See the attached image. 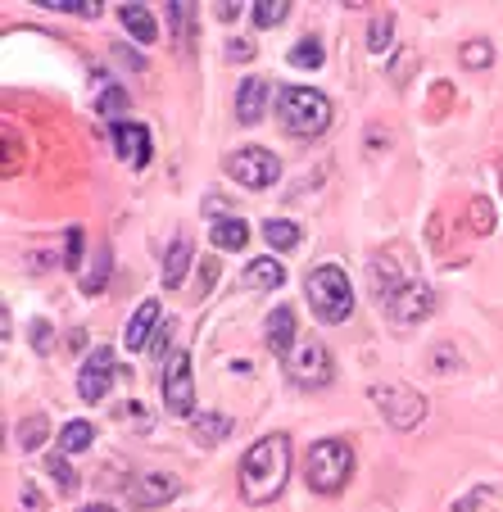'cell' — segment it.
I'll use <instances>...</instances> for the list:
<instances>
[{"label": "cell", "instance_id": "obj_5", "mask_svg": "<svg viewBox=\"0 0 503 512\" xmlns=\"http://www.w3.org/2000/svg\"><path fill=\"white\" fill-rule=\"evenodd\" d=\"M368 395H372V404L386 413V422L395 426V431H413V426L426 422V399L417 395L413 386H404V381H386V386H372Z\"/></svg>", "mask_w": 503, "mask_h": 512}, {"label": "cell", "instance_id": "obj_31", "mask_svg": "<svg viewBox=\"0 0 503 512\" xmlns=\"http://www.w3.org/2000/svg\"><path fill=\"white\" fill-rule=\"evenodd\" d=\"M118 426H136V431H146V426H150V413H146V404H136V399H132V404H123V408H118Z\"/></svg>", "mask_w": 503, "mask_h": 512}, {"label": "cell", "instance_id": "obj_38", "mask_svg": "<svg viewBox=\"0 0 503 512\" xmlns=\"http://www.w3.org/2000/svg\"><path fill=\"white\" fill-rule=\"evenodd\" d=\"M32 345H37V354H46L50 349V327L46 322H32Z\"/></svg>", "mask_w": 503, "mask_h": 512}, {"label": "cell", "instance_id": "obj_28", "mask_svg": "<svg viewBox=\"0 0 503 512\" xmlns=\"http://www.w3.org/2000/svg\"><path fill=\"white\" fill-rule=\"evenodd\" d=\"M105 277H109V250L100 245V250H96V268L82 277V290H87V295H100V290H105Z\"/></svg>", "mask_w": 503, "mask_h": 512}, {"label": "cell", "instance_id": "obj_11", "mask_svg": "<svg viewBox=\"0 0 503 512\" xmlns=\"http://www.w3.org/2000/svg\"><path fill=\"white\" fill-rule=\"evenodd\" d=\"M177 490H182V481H177V476H168V472H150V476H141V481L132 485L127 503H132V508H159V503H168Z\"/></svg>", "mask_w": 503, "mask_h": 512}, {"label": "cell", "instance_id": "obj_33", "mask_svg": "<svg viewBox=\"0 0 503 512\" xmlns=\"http://www.w3.org/2000/svg\"><path fill=\"white\" fill-rule=\"evenodd\" d=\"M50 476H55V481H59V490H78V472L68 467V458H64V454H55V458H50Z\"/></svg>", "mask_w": 503, "mask_h": 512}, {"label": "cell", "instance_id": "obj_3", "mask_svg": "<svg viewBox=\"0 0 503 512\" xmlns=\"http://www.w3.org/2000/svg\"><path fill=\"white\" fill-rule=\"evenodd\" d=\"M349 476H354V445L340 440V435L318 440L309 449V458H304V481L318 494H340L349 485Z\"/></svg>", "mask_w": 503, "mask_h": 512}, {"label": "cell", "instance_id": "obj_17", "mask_svg": "<svg viewBox=\"0 0 503 512\" xmlns=\"http://www.w3.org/2000/svg\"><path fill=\"white\" fill-rule=\"evenodd\" d=\"M118 19H123V28L132 32L141 46H155V41H159V23H155V14H150L146 5H123V10H118Z\"/></svg>", "mask_w": 503, "mask_h": 512}, {"label": "cell", "instance_id": "obj_8", "mask_svg": "<svg viewBox=\"0 0 503 512\" xmlns=\"http://www.w3.org/2000/svg\"><path fill=\"white\" fill-rule=\"evenodd\" d=\"M431 313H436V290L426 286V281L408 277L395 295H386V318L395 322V327H417V322H426Z\"/></svg>", "mask_w": 503, "mask_h": 512}, {"label": "cell", "instance_id": "obj_25", "mask_svg": "<svg viewBox=\"0 0 503 512\" xmlns=\"http://www.w3.org/2000/svg\"><path fill=\"white\" fill-rule=\"evenodd\" d=\"M46 431H50L46 417H28V422H19V449L23 454H32V449L46 445Z\"/></svg>", "mask_w": 503, "mask_h": 512}, {"label": "cell", "instance_id": "obj_32", "mask_svg": "<svg viewBox=\"0 0 503 512\" xmlns=\"http://www.w3.org/2000/svg\"><path fill=\"white\" fill-rule=\"evenodd\" d=\"M463 64H467V68L494 64V46H485V41H467V46H463Z\"/></svg>", "mask_w": 503, "mask_h": 512}, {"label": "cell", "instance_id": "obj_37", "mask_svg": "<svg viewBox=\"0 0 503 512\" xmlns=\"http://www.w3.org/2000/svg\"><path fill=\"white\" fill-rule=\"evenodd\" d=\"M227 59H232V64H236V59H241V64H245V59H254V41H245V37L227 41Z\"/></svg>", "mask_w": 503, "mask_h": 512}, {"label": "cell", "instance_id": "obj_23", "mask_svg": "<svg viewBox=\"0 0 503 512\" xmlns=\"http://www.w3.org/2000/svg\"><path fill=\"white\" fill-rule=\"evenodd\" d=\"M286 14H291V0H254L250 5V19L259 28H277V23H286Z\"/></svg>", "mask_w": 503, "mask_h": 512}, {"label": "cell", "instance_id": "obj_10", "mask_svg": "<svg viewBox=\"0 0 503 512\" xmlns=\"http://www.w3.org/2000/svg\"><path fill=\"white\" fill-rule=\"evenodd\" d=\"M109 386H114V349H91V358L82 363L78 372V395L87 399V404H100V399L109 395Z\"/></svg>", "mask_w": 503, "mask_h": 512}, {"label": "cell", "instance_id": "obj_30", "mask_svg": "<svg viewBox=\"0 0 503 512\" xmlns=\"http://www.w3.org/2000/svg\"><path fill=\"white\" fill-rule=\"evenodd\" d=\"M458 363H463V358H458L454 345H436V349H431V372H436V377H449Z\"/></svg>", "mask_w": 503, "mask_h": 512}, {"label": "cell", "instance_id": "obj_36", "mask_svg": "<svg viewBox=\"0 0 503 512\" xmlns=\"http://www.w3.org/2000/svg\"><path fill=\"white\" fill-rule=\"evenodd\" d=\"M14 512H46V499H41L37 485H23V490H19V508H14Z\"/></svg>", "mask_w": 503, "mask_h": 512}, {"label": "cell", "instance_id": "obj_6", "mask_svg": "<svg viewBox=\"0 0 503 512\" xmlns=\"http://www.w3.org/2000/svg\"><path fill=\"white\" fill-rule=\"evenodd\" d=\"M227 177H236V186H245V191H268L281 177V164L263 145H245V150L227 155Z\"/></svg>", "mask_w": 503, "mask_h": 512}, {"label": "cell", "instance_id": "obj_15", "mask_svg": "<svg viewBox=\"0 0 503 512\" xmlns=\"http://www.w3.org/2000/svg\"><path fill=\"white\" fill-rule=\"evenodd\" d=\"M114 145H118V155H123L132 168L150 164V132L141 123H118L114 127Z\"/></svg>", "mask_w": 503, "mask_h": 512}, {"label": "cell", "instance_id": "obj_4", "mask_svg": "<svg viewBox=\"0 0 503 512\" xmlns=\"http://www.w3.org/2000/svg\"><path fill=\"white\" fill-rule=\"evenodd\" d=\"M304 295H309V309L322 322H349V313H354V286H349L345 268H336V263L313 268L309 281H304Z\"/></svg>", "mask_w": 503, "mask_h": 512}, {"label": "cell", "instance_id": "obj_1", "mask_svg": "<svg viewBox=\"0 0 503 512\" xmlns=\"http://www.w3.org/2000/svg\"><path fill=\"white\" fill-rule=\"evenodd\" d=\"M291 481V435H263L241 458V499L245 503H272Z\"/></svg>", "mask_w": 503, "mask_h": 512}, {"label": "cell", "instance_id": "obj_19", "mask_svg": "<svg viewBox=\"0 0 503 512\" xmlns=\"http://www.w3.org/2000/svg\"><path fill=\"white\" fill-rule=\"evenodd\" d=\"M209 241L218 245V250H245V241H250V223L245 218H218V223L209 227Z\"/></svg>", "mask_w": 503, "mask_h": 512}, {"label": "cell", "instance_id": "obj_14", "mask_svg": "<svg viewBox=\"0 0 503 512\" xmlns=\"http://www.w3.org/2000/svg\"><path fill=\"white\" fill-rule=\"evenodd\" d=\"M232 431H236L232 417H227V413H213V408H200V413L191 417V440H195V445H204V449L223 445Z\"/></svg>", "mask_w": 503, "mask_h": 512}, {"label": "cell", "instance_id": "obj_34", "mask_svg": "<svg viewBox=\"0 0 503 512\" xmlns=\"http://www.w3.org/2000/svg\"><path fill=\"white\" fill-rule=\"evenodd\" d=\"M494 494H499V485H476V490L467 494V499H458L449 512H472V508H481L485 499H494Z\"/></svg>", "mask_w": 503, "mask_h": 512}, {"label": "cell", "instance_id": "obj_16", "mask_svg": "<svg viewBox=\"0 0 503 512\" xmlns=\"http://www.w3.org/2000/svg\"><path fill=\"white\" fill-rule=\"evenodd\" d=\"M263 331H268V349L272 354H291L295 345H300V340H295V313L286 309V304H281V309H272L268 313V322H263Z\"/></svg>", "mask_w": 503, "mask_h": 512}, {"label": "cell", "instance_id": "obj_35", "mask_svg": "<svg viewBox=\"0 0 503 512\" xmlns=\"http://www.w3.org/2000/svg\"><path fill=\"white\" fill-rule=\"evenodd\" d=\"M82 263V227H68V245H64V268Z\"/></svg>", "mask_w": 503, "mask_h": 512}, {"label": "cell", "instance_id": "obj_2", "mask_svg": "<svg viewBox=\"0 0 503 512\" xmlns=\"http://www.w3.org/2000/svg\"><path fill=\"white\" fill-rule=\"evenodd\" d=\"M277 123L286 136H300V141L322 136L331 127V100L313 87H286L277 96Z\"/></svg>", "mask_w": 503, "mask_h": 512}, {"label": "cell", "instance_id": "obj_24", "mask_svg": "<svg viewBox=\"0 0 503 512\" xmlns=\"http://www.w3.org/2000/svg\"><path fill=\"white\" fill-rule=\"evenodd\" d=\"M96 114L100 118H114V127L123 123V114H127V91L123 87H105L96 96Z\"/></svg>", "mask_w": 503, "mask_h": 512}, {"label": "cell", "instance_id": "obj_27", "mask_svg": "<svg viewBox=\"0 0 503 512\" xmlns=\"http://www.w3.org/2000/svg\"><path fill=\"white\" fill-rule=\"evenodd\" d=\"M390 32H395V19H390V14L372 19V28H368V50L372 55H386L390 50Z\"/></svg>", "mask_w": 503, "mask_h": 512}, {"label": "cell", "instance_id": "obj_20", "mask_svg": "<svg viewBox=\"0 0 503 512\" xmlns=\"http://www.w3.org/2000/svg\"><path fill=\"white\" fill-rule=\"evenodd\" d=\"M191 259H195V250H191V241H173V250H168V259H164V286L168 290H177L186 281V268H191Z\"/></svg>", "mask_w": 503, "mask_h": 512}, {"label": "cell", "instance_id": "obj_7", "mask_svg": "<svg viewBox=\"0 0 503 512\" xmlns=\"http://www.w3.org/2000/svg\"><path fill=\"white\" fill-rule=\"evenodd\" d=\"M159 390H164V408L173 417H195V372H191V354L186 349H177L164 363Z\"/></svg>", "mask_w": 503, "mask_h": 512}, {"label": "cell", "instance_id": "obj_13", "mask_svg": "<svg viewBox=\"0 0 503 512\" xmlns=\"http://www.w3.org/2000/svg\"><path fill=\"white\" fill-rule=\"evenodd\" d=\"M159 322H164V309H159V300H146L141 309L132 313V318H127V331H123L127 349H146L150 336H159Z\"/></svg>", "mask_w": 503, "mask_h": 512}, {"label": "cell", "instance_id": "obj_12", "mask_svg": "<svg viewBox=\"0 0 503 512\" xmlns=\"http://www.w3.org/2000/svg\"><path fill=\"white\" fill-rule=\"evenodd\" d=\"M268 100H272V87L263 78H245L241 91H236V123L254 127L263 114H268Z\"/></svg>", "mask_w": 503, "mask_h": 512}, {"label": "cell", "instance_id": "obj_22", "mask_svg": "<svg viewBox=\"0 0 503 512\" xmlns=\"http://www.w3.org/2000/svg\"><path fill=\"white\" fill-rule=\"evenodd\" d=\"M263 241H268V250H295L300 245V227L291 218H268L263 223Z\"/></svg>", "mask_w": 503, "mask_h": 512}, {"label": "cell", "instance_id": "obj_18", "mask_svg": "<svg viewBox=\"0 0 503 512\" xmlns=\"http://www.w3.org/2000/svg\"><path fill=\"white\" fill-rule=\"evenodd\" d=\"M281 281H286V268H281L272 254H263V259H250V263H245V286H250V290H277Z\"/></svg>", "mask_w": 503, "mask_h": 512}, {"label": "cell", "instance_id": "obj_39", "mask_svg": "<svg viewBox=\"0 0 503 512\" xmlns=\"http://www.w3.org/2000/svg\"><path fill=\"white\" fill-rule=\"evenodd\" d=\"M168 340H173V322H164V327H159V340L150 349H155V358L159 363H164V349H168Z\"/></svg>", "mask_w": 503, "mask_h": 512}, {"label": "cell", "instance_id": "obj_29", "mask_svg": "<svg viewBox=\"0 0 503 512\" xmlns=\"http://www.w3.org/2000/svg\"><path fill=\"white\" fill-rule=\"evenodd\" d=\"M41 10H59V14H82V19H96L100 5H96V0H41Z\"/></svg>", "mask_w": 503, "mask_h": 512}, {"label": "cell", "instance_id": "obj_9", "mask_svg": "<svg viewBox=\"0 0 503 512\" xmlns=\"http://www.w3.org/2000/svg\"><path fill=\"white\" fill-rule=\"evenodd\" d=\"M286 372H291V381L295 386H309V390H318V386H327L331 381V354H327V345L322 340H309L304 336L300 345L286 354Z\"/></svg>", "mask_w": 503, "mask_h": 512}, {"label": "cell", "instance_id": "obj_40", "mask_svg": "<svg viewBox=\"0 0 503 512\" xmlns=\"http://www.w3.org/2000/svg\"><path fill=\"white\" fill-rule=\"evenodd\" d=\"M82 512H118V508H114V503H87Z\"/></svg>", "mask_w": 503, "mask_h": 512}, {"label": "cell", "instance_id": "obj_21", "mask_svg": "<svg viewBox=\"0 0 503 512\" xmlns=\"http://www.w3.org/2000/svg\"><path fill=\"white\" fill-rule=\"evenodd\" d=\"M96 445V426L91 422H68L64 431H59V454H87V449Z\"/></svg>", "mask_w": 503, "mask_h": 512}, {"label": "cell", "instance_id": "obj_26", "mask_svg": "<svg viewBox=\"0 0 503 512\" xmlns=\"http://www.w3.org/2000/svg\"><path fill=\"white\" fill-rule=\"evenodd\" d=\"M322 59H327V50H322L318 37H304L300 46L291 50V64L295 68H322Z\"/></svg>", "mask_w": 503, "mask_h": 512}]
</instances>
